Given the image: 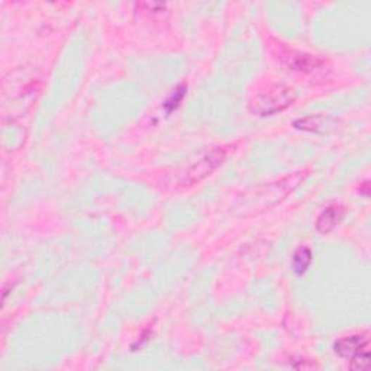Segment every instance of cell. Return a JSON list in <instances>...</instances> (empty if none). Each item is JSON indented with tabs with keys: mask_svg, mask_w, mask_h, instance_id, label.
<instances>
[{
	"mask_svg": "<svg viewBox=\"0 0 371 371\" xmlns=\"http://www.w3.org/2000/svg\"><path fill=\"white\" fill-rule=\"evenodd\" d=\"M296 101V92L286 86H275L257 94L250 105L253 113L271 116L283 112Z\"/></svg>",
	"mask_w": 371,
	"mask_h": 371,
	"instance_id": "1",
	"label": "cell"
},
{
	"mask_svg": "<svg viewBox=\"0 0 371 371\" xmlns=\"http://www.w3.org/2000/svg\"><path fill=\"white\" fill-rule=\"evenodd\" d=\"M334 351L348 360L353 368L365 370L370 367V334L365 331L339 338L334 344Z\"/></svg>",
	"mask_w": 371,
	"mask_h": 371,
	"instance_id": "2",
	"label": "cell"
},
{
	"mask_svg": "<svg viewBox=\"0 0 371 371\" xmlns=\"http://www.w3.org/2000/svg\"><path fill=\"white\" fill-rule=\"evenodd\" d=\"M228 150L231 146H218L212 150L209 154H206L199 163H196L193 167H190L182 179L183 186H193L194 183L202 182L205 177H208L210 172H213L222 163L225 161L228 156Z\"/></svg>",
	"mask_w": 371,
	"mask_h": 371,
	"instance_id": "3",
	"label": "cell"
},
{
	"mask_svg": "<svg viewBox=\"0 0 371 371\" xmlns=\"http://www.w3.org/2000/svg\"><path fill=\"white\" fill-rule=\"evenodd\" d=\"M280 60L290 70L301 73H312L322 65V60L319 57L302 51H293V49H284L283 53H280Z\"/></svg>",
	"mask_w": 371,
	"mask_h": 371,
	"instance_id": "4",
	"label": "cell"
},
{
	"mask_svg": "<svg viewBox=\"0 0 371 371\" xmlns=\"http://www.w3.org/2000/svg\"><path fill=\"white\" fill-rule=\"evenodd\" d=\"M344 216V209L341 206L325 208L316 219V231L319 234H329L337 228Z\"/></svg>",
	"mask_w": 371,
	"mask_h": 371,
	"instance_id": "5",
	"label": "cell"
},
{
	"mask_svg": "<svg viewBox=\"0 0 371 371\" xmlns=\"http://www.w3.org/2000/svg\"><path fill=\"white\" fill-rule=\"evenodd\" d=\"M312 263V253L306 246H302L298 251H296L294 257H293V270L296 271L298 275H303L305 271L308 270V267Z\"/></svg>",
	"mask_w": 371,
	"mask_h": 371,
	"instance_id": "6",
	"label": "cell"
},
{
	"mask_svg": "<svg viewBox=\"0 0 371 371\" xmlns=\"http://www.w3.org/2000/svg\"><path fill=\"white\" fill-rule=\"evenodd\" d=\"M324 118L320 116H308L305 119H299L294 122V127L303 130V131H310V132H319V128H322L324 125Z\"/></svg>",
	"mask_w": 371,
	"mask_h": 371,
	"instance_id": "7",
	"label": "cell"
},
{
	"mask_svg": "<svg viewBox=\"0 0 371 371\" xmlns=\"http://www.w3.org/2000/svg\"><path fill=\"white\" fill-rule=\"evenodd\" d=\"M296 360L299 361V364H293V365H291L293 368L301 370V368H315V367H317L315 363H312V361H309V360H306V358H296Z\"/></svg>",
	"mask_w": 371,
	"mask_h": 371,
	"instance_id": "8",
	"label": "cell"
}]
</instances>
